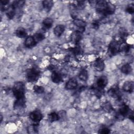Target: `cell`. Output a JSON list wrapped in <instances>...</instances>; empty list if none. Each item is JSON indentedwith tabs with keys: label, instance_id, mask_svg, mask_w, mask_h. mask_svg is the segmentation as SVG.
I'll return each mask as SVG.
<instances>
[{
	"label": "cell",
	"instance_id": "cell-1",
	"mask_svg": "<svg viewBox=\"0 0 134 134\" xmlns=\"http://www.w3.org/2000/svg\"><path fill=\"white\" fill-rule=\"evenodd\" d=\"M95 8L97 13L105 16L113 14L116 10V7L114 4L102 0L96 2Z\"/></svg>",
	"mask_w": 134,
	"mask_h": 134
},
{
	"label": "cell",
	"instance_id": "cell-2",
	"mask_svg": "<svg viewBox=\"0 0 134 134\" xmlns=\"http://www.w3.org/2000/svg\"><path fill=\"white\" fill-rule=\"evenodd\" d=\"M12 91L13 95L16 99H25V86L22 82H17L15 83Z\"/></svg>",
	"mask_w": 134,
	"mask_h": 134
},
{
	"label": "cell",
	"instance_id": "cell-3",
	"mask_svg": "<svg viewBox=\"0 0 134 134\" xmlns=\"http://www.w3.org/2000/svg\"><path fill=\"white\" fill-rule=\"evenodd\" d=\"M40 76V71L36 68L32 67L28 69L26 71V77L29 82L37 81Z\"/></svg>",
	"mask_w": 134,
	"mask_h": 134
},
{
	"label": "cell",
	"instance_id": "cell-4",
	"mask_svg": "<svg viewBox=\"0 0 134 134\" xmlns=\"http://www.w3.org/2000/svg\"><path fill=\"white\" fill-rule=\"evenodd\" d=\"M119 44L120 43H119V42L116 40H112L109 43L108 48V53L109 55H115L119 52Z\"/></svg>",
	"mask_w": 134,
	"mask_h": 134
},
{
	"label": "cell",
	"instance_id": "cell-5",
	"mask_svg": "<svg viewBox=\"0 0 134 134\" xmlns=\"http://www.w3.org/2000/svg\"><path fill=\"white\" fill-rule=\"evenodd\" d=\"M129 111L130 109L129 106L125 104H123L119 108L116 117L118 119L122 120L129 113Z\"/></svg>",
	"mask_w": 134,
	"mask_h": 134
},
{
	"label": "cell",
	"instance_id": "cell-6",
	"mask_svg": "<svg viewBox=\"0 0 134 134\" xmlns=\"http://www.w3.org/2000/svg\"><path fill=\"white\" fill-rule=\"evenodd\" d=\"M29 118L32 121L37 123L42 119V114L39 110L36 109L30 113Z\"/></svg>",
	"mask_w": 134,
	"mask_h": 134
},
{
	"label": "cell",
	"instance_id": "cell-7",
	"mask_svg": "<svg viewBox=\"0 0 134 134\" xmlns=\"http://www.w3.org/2000/svg\"><path fill=\"white\" fill-rule=\"evenodd\" d=\"M108 94L110 97L114 98H116L117 100H120L121 99V94L117 86H114L111 87L108 91Z\"/></svg>",
	"mask_w": 134,
	"mask_h": 134
},
{
	"label": "cell",
	"instance_id": "cell-8",
	"mask_svg": "<svg viewBox=\"0 0 134 134\" xmlns=\"http://www.w3.org/2000/svg\"><path fill=\"white\" fill-rule=\"evenodd\" d=\"M108 83V79L106 76H102L99 77L96 81V86L97 88L103 90Z\"/></svg>",
	"mask_w": 134,
	"mask_h": 134
},
{
	"label": "cell",
	"instance_id": "cell-9",
	"mask_svg": "<svg viewBox=\"0 0 134 134\" xmlns=\"http://www.w3.org/2000/svg\"><path fill=\"white\" fill-rule=\"evenodd\" d=\"M82 32L79 30H76L73 32L71 35V40L75 44H77L82 39Z\"/></svg>",
	"mask_w": 134,
	"mask_h": 134
},
{
	"label": "cell",
	"instance_id": "cell-10",
	"mask_svg": "<svg viewBox=\"0 0 134 134\" xmlns=\"http://www.w3.org/2000/svg\"><path fill=\"white\" fill-rule=\"evenodd\" d=\"M73 23L75 26H76V27H77L79 28V30H79L80 31H81V32L83 33V31H84L85 28L86 26V22L83 20L75 18V19H74Z\"/></svg>",
	"mask_w": 134,
	"mask_h": 134
},
{
	"label": "cell",
	"instance_id": "cell-11",
	"mask_svg": "<svg viewBox=\"0 0 134 134\" xmlns=\"http://www.w3.org/2000/svg\"><path fill=\"white\" fill-rule=\"evenodd\" d=\"M105 63L104 61L100 58H97L94 63V66L95 69L99 72L103 71L105 69Z\"/></svg>",
	"mask_w": 134,
	"mask_h": 134
},
{
	"label": "cell",
	"instance_id": "cell-12",
	"mask_svg": "<svg viewBox=\"0 0 134 134\" xmlns=\"http://www.w3.org/2000/svg\"><path fill=\"white\" fill-rule=\"evenodd\" d=\"M16 8L12 4L6 8L5 10L6 15L9 19H12L14 17L16 14Z\"/></svg>",
	"mask_w": 134,
	"mask_h": 134
},
{
	"label": "cell",
	"instance_id": "cell-13",
	"mask_svg": "<svg viewBox=\"0 0 134 134\" xmlns=\"http://www.w3.org/2000/svg\"><path fill=\"white\" fill-rule=\"evenodd\" d=\"M134 83L133 81H126L122 86V90L128 93H132L133 91Z\"/></svg>",
	"mask_w": 134,
	"mask_h": 134
},
{
	"label": "cell",
	"instance_id": "cell-14",
	"mask_svg": "<svg viewBox=\"0 0 134 134\" xmlns=\"http://www.w3.org/2000/svg\"><path fill=\"white\" fill-rule=\"evenodd\" d=\"M78 85L77 81L75 78H71L68 80L65 84V88L67 90H73Z\"/></svg>",
	"mask_w": 134,
	"mask_h": 134
},
{
	"label": "cell",
	"instance_id": "cell-15",
	"mask_svg": "<svg viewBox=\"0 0 134 134\" xmlns=\"http://www.w3.org/2000/svg\"><path fill=\"white\" fill-rule=\"evenodd\" d=\"M37 43L33 36H29L25 41V46L28 48H31L35 47Z\"/></svg>",
	"mask_w": 134,
	"mask_h": 134
},
{
	"label": "cell",
	"instance_id": "cell-16",
	"mask_svg": "<svg viewBox=\"0 0 134 134\" xmlns=\"http://www.w3.org/2000/svg\"><path fill=\"white\" fill-rule=\"evenodd\" d=\"M51 78L53 83L57 84L60 83L62 80V75L57 71H54L52 72Z\"/></svg>",
	"mask_w": 134,
	"mask_h": 134
},
{
	"label": "cell",
	"instance_id": "cell-17",
	"mask_svg": "<svg viewBox=\"0 0 134 134\" xmlns=\"http://www.w3.org/2000/svg\"><path fill=\"white\" fill-rule=\"evenodd\" d=\"M65 30L64 26L63 25H57L53 29V33L58 37H60L62 34L64 32Z\"/></svg>",
	"mask_w": 134,
	"mask_h": 134
},
{
	"label": "cell",
	"instance_id": "cell-18",
	"mask_svg": "<svg viewBox=\"0 0 134 134\" xmlns=\"http://www.w3.org/2000/svg\"><path fill=\"white\" fill-rule=\"evenodd\" d=\"M53 23V21L52 19L50 18H47L44 19L42 21V26L44 30H48L49 29L51 28L52 26Z\"/></svg>",
	"mask_w": 134,
	"mask_h": 134
},
{
	"label": "cell",
	"instance_id": "cell-19",
	"mask_svg": "<svg viewBox=\"0 0 134 134\" xmlns=\"http://www.w3.org/2000/svg\"><path fill=\"white\" fill-rule=\"evenodd\" d=\"M15 34L18 37L20 38H23L26 36L27 31L25 28L23 27H19L16 30Z\"/></svg>",
	"mask_w": 134,
	"mask_h": 134
},
{
	"label": "cell",
	"instance_id": "cell-20",
	"mask_svg": "<svg viewBox=\"0 0 134 134\" xmlns=\"http://www.w3.org/2000/svg\"><path fill=\"white\" fill-rule=\"evenodd\" d=\"M130 49V46L126 42H122L119 44V51L122 52H127Z\"/></svg>",
	"mask_w": 134,
	"mask_h": 134
},
{
	"label": "cell",
	"instance_id": "cell-21",
	"mask_svg": "<svg viewBox=\"0 0 134 134\" xmlns=\"http://www.w3.org/2000/svg\"><path fill=\"white\" fill-rule=\"evenodd\" d=\"M53 5V2L51 0H45L42 2L43 8L47 12H49Z\"/></svg>",
	"mask_w": 134,
	"mask_h": 134
},
{
	"label": "cell",
	"instance_id": "cell-22",
	"mask_svg": "<svg viewBox=\"0 0 134 134\" xmlns=\"http://www.w3.org/2000/svg\"><path fill=\"white\" fill-rule=\"evenodd\" d=\"M26 104L25 99H16L14 104V108L15 109H18L25 107Z\"/></svg>",
	"mask_w": 134,
	"mask_h": 134
},
{
	"label": "cell",
	"instance_id": "cell-23",
	"mask_svg": "<svg viewBox=\"0 0 134 134\" xmlns=\"http://www.w3.org/2000/svg\"><path fill=\"white\" fill-rule=\"evenodd\" d=\"M48 119L50 122H54L58 121L60 119L58 113L55 112H51L48 115Z\"/></svg>",
	"mask_w": 134,
	"mask_h": 134
},
{
	"label": "cell",
	"instance_id": "cell-24",
	"mask_svg": "<svg viewBox=\"0 0 134 134\" xmlns=\"http://www.w3.org/2000/svg\"><path fill=\"white\" fill-rule=\"evenodd\" d=\"M131 66L129 64H125L121 68V72L125 74H129L132 72Z\"/></svg>",
	"mask_w": 134,
	"mask_h": 134
},
{
	"label": "cell",
	"instance_id": "cell-25",
	"mask_svg": "<svg viewBox=\"0 0 134 134\" xmlns=\"http://www.w3.org/2000/svg\"><path fill=\"white\" fill-rule=\"evenodd\" d=\"M79 78L82 81L85 82L88 79V73L85 69H82L79 73Z\"/></svg>",
	"mask_w": 134,
	"mask_h": 134
},
{
	"label": "cell",
	"instance_id": "cell-26",
	"mask_svg": "<svg viewBox=\"0 0 134 134\" xmlns=\"http://www.w3.org/2000/svg\"><path fill=\"white\" fill-rule=\"evenodd\" d=\"M102 108L107 113H110L113 110V106L111 103L109 102H106L102 105Z\"/></svg>",
	"mask_w": 134,
	"mask_h": 134
},
{
	"label": "cell",
	"instance_id": "cell-27",
	"mask_svg": "<svg viewBox=\"0 0 134 134\" xmlns=\"http://www.w3.org/2000/svg\"><path fill=\"white\" fill-rule=\"evenodd\" d=\"M33 37L37 42L41 41L45 38L44 35L42 32H37L34 35Z\"/></svg>",
	"mask_w": 134,
	"mask_h": 134
},
{
	"label": "cell",
	"instance_id": "cell-28",
	"mask_svg": "<svg viewBox=\"0 0 134 134\" xmlns=\"http://www.w3.org/2000/svg\"><path fill=\"white\" fill-rule=\"evenodd\" d=\"M27 131L30 133H35L38 132V127L37 125H32L28 127Z\"/></svg>",
	"mask_w": 134,
	"mask_h": 134
},
{
	"label": "cell",
	"instance_id": "cell-29",
	"mask_svg": "<svg viewBox=\"0 0 134 134\" xmlns=\"http://www.w3.org/2000/svg\"><path fill=\"white\" fill-rule=\"evenodd\" d=\"M33 91L37 94H41L44 92V89L43 87L39 85H35L33 87Z\"/></svg>",
	"mask_w": 134,
	"mask_h": 134
},
{
	"label": "cell",
	"instance_id": "cell-30",
	"mask_svg": "<svg viewBox=\"0 0 134 134\" xmlns=\"http://www.w3.org/2000/svg\"><path fill=\"white\" fill-rule=\"evenodd\" d=\"M119 35H120V37L122 39L126 38L128 36V35L127 30L124 28H120L119 31Z\"/></svg>",
	"mask_w": 134,
	"mask_h": 134
},
{
	"label": "cell",
	"instance_id": "cell-31",
	"mask_svg": "<svg viewBox=\"0 0 134 134\" xmlns=\"http://www.w3.org/2000/svg\"><path fill=\"white\" fill-rule=\"evenodd\" d=\"M71 51L74 55H80L82 53L83 51L82 49L79 47H75L74 48L71 49Z\"/></svg>",
	"mask_w": 134,
	"mask_h": 134
},
{
	"label": "cell",
	"instance_id": "cell-32",
	"mask_svg": "<svg viewBox=\"0 0 134 134\" xmlns=\"http://www.w3.org/2000/svg\"><path fill=\"white\" fill-rule=\"evenodd\" d=\"M25 3V1H15L13 2L12 4L16 8H20L24 5Z\"/></svg>",
	"mask_w": 134,
	"mask_h": 134
},
{
	"label": "cell",
	"instance_id": "cell-33",
	"mask_svg": "<svg viewBox=\"0 0 134 134\" xmlns=\"http://www.w3.org/2000/svg\"><path fill=\"white\" fill-rule=\"evenodd\" d=\"M126 12L130 14H132L134 12V6L132 4L129 5L126 8Z\"/></svg>",
	"mask_w": 134,
	"mask_h": 134
},
{
	"label": "cell",
	"instance_id": "cell-34",
	"mask_svg": "<svg viewBox=\"0 0 134 134\" xmlns=\"http://www.w3.org/2000/svg\"><path fill=\"white\" fill-rule=\"evenodd\" d=\"M77 9H83L85 7V2L84 1H78L77 4L75 5Z\"/></svg>",
	"mask_w": 134,
	"mask_h": 134
},
{
	"label": "cell",
	"instance_id": "cell-35",
	"mask_svg": "<svg viewBox=\"0 0 134 134\" xmlns=\"http://www.w3.org/2000/svg\"><path fill=\"white\" fill-rule=\"evenodd\" d=\"M98 133H102V134H107L110 132V130L107 127H103L100 128L98 131Z\"/></svg>",
	"mask_w": 134,
	"mask_h": 134
},
{
	"label": "cell",
	"instance_id": "cell-36",
	"mask_svg": "<svg viewBox=\"0 0 134 134\" xmlns=\"http://www.w3.org/2000/svg\"><path fill=\"white\" fill-rule=\"evenodd\" d=\"M92 26L94 28L97 29V28H98L99 26V23L97 20L94 21V22H93L92 23Z\"/></svg>",
	"mask_w": 134,
	"mask_h": 134
},
{
	"label": "cell",
	"instance_id": "cell-37",
	"mask_svg": "<svg viewBox=\"0 0 134 134\" xmlns=\"http://www.w3.org/2000/svg\"><path fill=\"white\" fill-rule=\"evenodd\" d=\"M1 3L2 6H5L9 3V1H8V0H2L1 1Z\"/></svg>",
	"mask_w": 134,
	"mask_h": 134
},
{
	"label": "cell",
	"instance_id": "cell-38",
	"mask_svg": "<svg viewBox=\"0 0 134 134\" xmlns=\"http://www.w3.org/2000/svg\"><path fill=\"white\" fill-rule=\"evenodd\" d=\"M129 119H130V120H131L132 121H133V118H134V117H133V113H132V112H131V113H130L129 114Z\"/></svg>",
	"mask_w": 134,
	"mask_h": 134
},
{
	"label": "cell",
	"instance_id": "cell-39",
	"mask_svg": "<svg viewBox=\"0 0 134 134\" xmlns=\"http://www.w3.org/2000/svg\"><path fill=\"white\" fill-rule=\"evenodd\" d=\"M0 118H1V122H2V120H3V116H2V114H1V117H0Z\"/></svg>",
	"mask_w": 134,
	"mask_h": 134
}]
</instances>
